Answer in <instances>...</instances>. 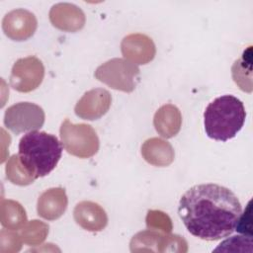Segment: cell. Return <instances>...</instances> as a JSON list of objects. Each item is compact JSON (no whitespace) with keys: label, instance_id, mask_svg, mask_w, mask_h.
<instances>
[{"label":"cell","instance_id":"cell-1","mask_svg":"<svg viewBox=\"0 0 253 253\" xmlns=\"http://www.w3.org/2000/svg\"><path fill=\"white\" fill-rule=\"evenodd\" d=\"M242 208L232 191L216 184L190 188L180 199L178 212L194 236L215 241L229 236L237 224Z\"/></svg>","mask_w":253,"mask_h":253},{"label":"cell","instance_id":"cell-2","mask_svg":"<svg viewBox=\"0 0 253 253\" xmlns=\"http://www.w3.org/2000/svg\"><path fill=\"white\" fill-rule=\"evenodd\" d=\"M62 146L58 138L45 131H29L19 142V157L36 179L48 175L61 158Z\"/></svg>","mask_w":253,"mask_h":253},{"label":"cell","instance_id":"cell-3","mask_svg":"<svg viewBox=\"0 0 253 253\" xmlns=\"http://www.w3.org/2000/svg\"><path fill=\"white\" fill-rule=\"evenodd\" d=\"M246 118L243 103L232 95H223L211 102L204 113L207 135L214 140L226 141L235 137Z\"/></svg>","mask_w":253,"mask_h":253},{"label":"cell","instance_id":"cell-4","mask_svg":"<svg viewBox=\"0 0 253 253\" xmlns=\"http://www.w3.org/2000/svg\"><path fill=\"white\" fill-rule=\"evenodd\" d=\"M64 149L79 158H89L99 150V138L90 125L72 124L65 120L59 129Z\"/></svg>","mask_w":253,"mask_h":253},{"label":"cell","instance_id":"cell-5","mask_svg":"<svg viewBox=\"0 0 253 253\" xmlns=\"http://www.w3.org/2000/svg\"><path fill=\"white\" fill-rule=\"evenodd\" d=\"M94 75L112 89L130 93L139 82L140 71L135 64L126 59L113 58L100 65Z\"/></svg>","mask_w":253,"mask_h":253},{"label":"cell","instance_id":"cell-6","mask_svg":"<svg viewBox=\"0 0 253 253\" xmlns=\"http://www.w3.org/2000/svg\"><path fill=\"white\" fill-rule=\"evenodd\" d=\"M43 110L30 102H20L5 111L4 125L15 134L34 131L41 128L44 123Z\"/></svg>","mask_w":253,"mask_h":253},{"label":"cell","instance_id":"cell-7","mask_svg":"<svg viewBox=\"0 0 253 253\" xmlns=\"http://www.w3.org/2000/svg\"><path fill=\"white\" fill-rule=\"evenodd\" d=\"M186 240L177 234L161 233L147 229L136 233L130 240V251L187 252Z\"/></svg>","mask_w":253,"mask_h":253},{"label":"cell","instance_id":"cell-8","mask_svg":"<svg viewBox=\"0 0 253 253\" xmlns=\"http://www.w3.org/2000/svg\"><path fill=\"white\" fill-rule=\"evenodd\" d=\"M44 67L36 56H28L18 59L11 71L10 84L13 89L27 93L37 89L42 82Z\"/></svg>","mask_w":253,"mask_h":253},{"label":"cell","instance_id":"cell-9","mask_svg":"<svg viewBox=\"0 0 253 253\" xmlns=\"http://www.w3.org/2000/svg\"><path fill=\"white\" fill-rule=\"evenodd\" d=\"M38 27L36 16L25 9H16L5 15L2 28L5 35L17 42L26 41L31 38Z\"/></svg>","mask_w":253,"mask_h":253},{"label":"cell","instance_id":"cell-10","mask_svg":"<svg viewBox=\"0 0 253 253\" xmlns=\"http://www.w3.org/2000/svg\"><path fill=\"white\" fill-rule=\"evenodd\" d=\"M112 103L111 94L102 88L92 89L86 92L77 102L74 112L83 120H97L104 116Z\"/></svg>","mask_w":253,"mask_h":253},{"label":"cell","instance_id":"cell-11","mask_svg":"<svg viewBox=\"0 0 253 253\" xmlns=\"http://www.w3.org/2000/svg\"><path fill=\"white\" fill-rule=\"evenodd\" d=\"M121 49L124 57L133 64H146L156 53L153 41L143 34H130L125 37Z\"/></svg>","mask_w":253,"mask_h":253},{"label":"cell","instance_id":"cell-12","mask_svg":"<svg viewBox=\"0 0 253 253\" xmlns=\"http://www.w3.org/2000/svg\"><path fill=\"white\" fill-rule=\"evenodd\" d=\"M49 20L55 28L64 32H77L85 25L83 11L74 4L58 3L51 7Z\"/></svg>","mask_w":253,"mask_h":253},{"label":"cell","instance_id":"cell-13","mask_svg":"<svg viewBox=\"0 0 253 253\" xmlns=\"http://www.w3.org/2000/svg\"><path fill=\"white\" fill-rule=\"evenodd\" d=\"M73 216L78 225L88 231H101L108 223V216L105 210L97 203L83 201L76 205Z\"/></svg>","mask_w":253,"mask_h":253},{"label":"cell","instance_id":"cell-14","mask_svg":"<svg viewBox=\"0 0 253 253\" xmlns=\"http://www.w3.org/2000/svg\"><path fill=\"white\" fill-rule=\"evenodd\" d=\"M67 196L63 188H51L43 192L37 205L38 214L44 219L54 220L59 218L66 211Z\"/></svg>","mask_w":253,"mask_h":253},{"label":"cell","instance_id":"cell-15","mask_svg":"<svg viewBox=\"0 0 253 253\" xmlns=\"http://www.w3.org/2000/svg\"><path fill=\"white\" fill-rule=\"evenodd\" d=\"M141 155L147 163L158 167L170 165L175 157L172 145L158 137L148 138L143 142L141 145Z\"/></svg>","mask_w":253,"mask_h":253},{"label":"cell","instance_id":"cell-16","mask_svg":"<svg viewBox=\"0 0 253 253\" xmlns=\"http://www.w3.org/2000/svg\"><path fill=\"white\" fill-rule=\"evenodd\" d=\"M153 125L161 136L171 138L180 131L182 126L181 112L172 104L163 105L156 111L153 118Z\"/></svg>","mask_w":253,"mask_h":253},{"label":"cell","instance_id":"cell-17","mask_svg":"<svg viewBox=\"0 0 253 253\" xmlns=\"http://www.w3.org/2000/svg\"><path fill=\"white\" fill-rule=\"evenodd\" d=\"M27 222V214L24 208L15 201H2L1 223L9 230H18Z\"/></svg>","mask_w":253,"mask_h":253},{"label":"cell","instance_id":"cell-18","mask_svg":"<svg viewBox=\"0 0 253 253\" xmlns=\"http://www.w3.org/2000/svg\"><path fill=\"white\" fill-rule=\"evenodd\" d=\"M251 63V46L247 50H244L241 58L235 60L232 65L231 72L232 78L236 85L245 92L252 91L251 85V70L246 71V66Z\"/></svg>","mask_w":253,"mask_h":253},{"label":"cell","instance_id":"cell-19","mask_svg":"<svg viewBox=\"0 0 253 253\" xmlns=\"http://www.w3.org/2000/svg\"><path fill=\"white\" fill-rule=\"evenodd\" d=\"M6 177L11 183L19 186L30 185L36 180L21 162L19 154H14L7 161Z\"/></svg>","mask_w":253,"mask_h":253},{"label":"cell","instance_id":"cell-20","mask_svg":"<svg viewBox=\"0 0 253 253\" xmlns=\"http://www.w3.org/2000/svg\"><path fill=\"white\" fill-rule=\"evenodd\" d=\"M49 226L41 220L34 219L26 223L21 229L22 240L28 245L41 244L48 234Z\"/></svg>","mask_w":253,"mask_h":253},{"label":"cell","instance_id":"cell-21","mask_svg":"<svg viewBox=\"0 0 253 253\" xmlns=\"http://www.w3.org/2000/svg\"><path fill=\"white\" fill-rule=\"evenodd\" d=\"M145 221L148 229L160 230L164 233H170L173 228L171 218L161 211H148Z\"/></svg>","mask_w":253,"mask_h":253}]
</instances>
